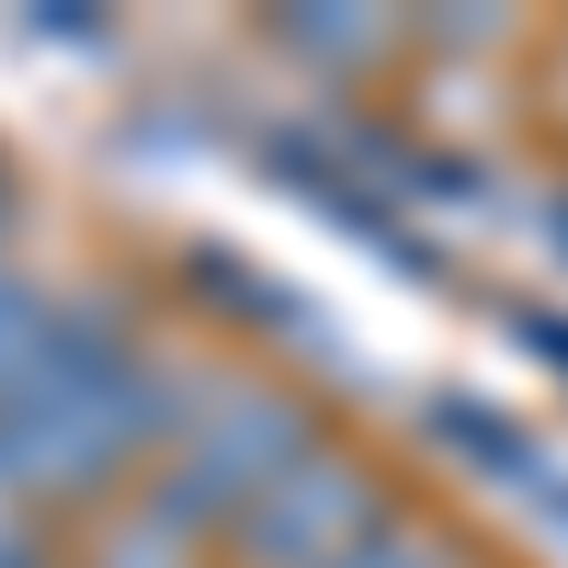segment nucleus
I'll use <instances>...</instances> for the list:
<instances>
[{
	"label": "nucleus",
	"mask_w": 568,
	"mask_h": 568,
	"mask_svg": "<svg viewBox=\"0 0 568 568\" xmlns=\"http://www.w3.org/2000/svg\"><path fill=\"white\" fill-rule=\"evenodd\" d=\"M318 444H307V409L284 387H205L194 420L171 433V466H160V500L182 511V524H251V500H273L284 478H296Z\"/></svg>",
	"instance_id": "1"
},
{
	"label": "nucleus",
	"mask_w": 568,
	"mask_h": 568,
	"mask_svg": "<svg viewBox=\"0 0 568 568\" xmlns=\"http://www.w3.org/2000/svg\"><path fill=\"white\" fill-rule=\"evenodd\" d=\"M375 535H387V500H375V478H364L353 455H307L273 500H251L240 568H342V557H364Z\"/></svg>",
	"instance_id": "2"
},
{
	"label": "nucleus",
	"mask_w": 568,
	"mask_h": 568,
	"mask_svg": "<svg viewBox=\"0 0 568 568\" xmlns=\"http://www.w3.org/2000/svg\"><path fill=\"white\" fill-rule=\"evenodd\" d=\"M91 568H205V524H182L160 489H136L103 524V557H91Z\"/></svg>",
	"instance_id": "3"
},
{
	"label": "nucleus",
	"mask_w": 568,
	"mask_h": 568,
	"mask_svg": "<svg viewBox=\"0 0 568 568\" xmlns=\"http://www.w3.org/2000/svg\"><path fill=\"white\" fill-rule=\"evenodd\" d=\"M45 307H58V296H45V284H23V273H0V387H12V364L34 353V329H45Z\"/></svg>",
	"instance_id": "4"
},
{
	"label": "nucleus",
	"mask_w": 568,
	"mask_h": 568,
	"mask_svg": "<svg viewBox=\"0 0 568 568\" xmlns=\"http://www.w3.org/2000/svg\"><path fill=\"white\" fill-rule=\"evenodd\" d=\"M0 568H45V535H34V500L0 489Z\"/></svg>",
	"instance_id": "5"
},
{
	"label": "nucleus",
	"mask_w": 568,
	"mask_h": 568,
	"mask_svg": "<svg viewBox=\"0 0 568 568\" xmlns=\"http://www.w3.org/2000/svg\"><path fill=\"white\" fill-rule=\"evenodd\" d=\"M342 568H444V546H433V535H375V546L342 557Z\"/></svg>",
	"instance_id": "6"
},
{
	"label": "nucleus",
	"mask_w": 568,
	"mask_h": 568,
	"mask_svg": "<svg viewBox=\"0 0 568 568\" xmlns=\"http://www.w3.org/2000/svg\"><path fill=\"white\" fill-rule=\"evenodd\" d=\"M296 45H318V58H353V45H375V23H284Z\"/></svg>",
	"instance_id": "7"
}]
</instances>
